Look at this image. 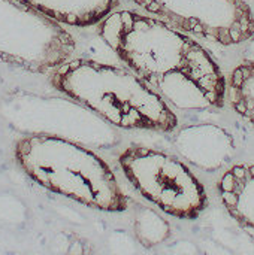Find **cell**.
<instances>
[{
  "instance_id": "1",
  "label": "cell",
  "mask_w": 254,
  "mask_h": 255,
  "mask_svg": "<svg viewBox=\"0 0 254 255\" xmlns=\"http://www.w3.org/2000/svg\"><path fill=\"white\" fill-rule=\"evenodd\" d=\"M100 39L153 87L172 108H223L228 81L208 52L190 34L133 10H114L97 24Z\"/></svg>"
},
{
  "instance_id": "2",
  "label": "cell",
  "mask_w": 254,
  "mask_h": 255,
  "mask_svg": "<svg viewBox=\"0 0 254 255\" xmlns=\"http://www.w3.org/2000/svg\"><path fill=\"white\" fill-rule=\"evenodd\" d=\"M49 82L120 128L172 133L178 127L172 106L133 70L75 58L54 69Z\"/></svg>"
},
{
  "instance_id": "3",
  "label": "cell",
  "mask_w": 254,
  "mask_h": 255,
  "mask_svg": "<svg viewBox=\"0 0 254 255\" xmlns=\"http://www.w3.org/2000/svg\"><path fill=\"white\" fill-rule=\"evenodd\" d=\"M13 155L31 181L55 194L105 212H124L130 205L109 164L73 140L34 133L15 143Z\"/></svg>"
},
{
  "instance_id": "4",
  "label": "cell",
  "mask_w": 254,
  "mask_h": 255,
  "mask_svg": "<svg viewBox=\"0 0 254 255\" xmlns=\"http://www.w3.org/2000/svg\"><path fill=\"white\" fill-rule=\"evenodd\" d=\"M118 163L132 187L162 212L196 220L207 209L205 187L177 157L133 145L120 154Z\"/></svg>"
},
{
  "instance_id": "5",
  "label": "cell",
  "mask_w": 254,
  "mask_h": 255,
  "mask_svg": "<svg viewBox=\"0 0 254 255\" xmlns=\"http://www.w3.org/2000/svg\"><path fill=\"white\" fill-rule=\"evenodd\" d=\"M76 49L61 22L24 0H0V60L34 73L69 61Z\"/></svg>"
},
{
  "instance_id": "6",
  "label": "cell",
  "mask_w": 254,
  "mask_h": 255,
  "mask_svg": "<svg viewBox=\"0 0 254 255\" xmlns=\"http://www.w3.org/2000/svg\"><path fill=\"white\" fill-rule=\"evenodd\" d=\"M150 15L180 31L240 45L254 36V13L246 0H133Z\"/></svg>"
},
{
  "instance_id": "7",
  "label": "cell",
  "mask_w": 254,
  "mask_h": 255,
  "mask_svg": "<svg viewBox=\"0 0 254 255\" xmlns=\"http://www.w3.org/2000/svg\"><path fill=\"white\" fill-rule=\"evenodd\" d=\"M174 145L183 158L205 172H216L225 167L235 154L232 134L216 124L183 127L177 133Z\"/></svg>"
},
{
  "instance_id": "8",
  "label": "cell",
  "mask_w": 254,
  "mask_h": 255,
  "mask_svg": "<svg viewBox=\"0 0 254 255\" xmlns=\"http://www.w3.org/2000/svg\"><path fill=\"white\" fill-rule=\"evenodd\" d=\"M217 191L229 215L254 236V164L241 163L228 169Z\"/></svg>"
},
{
  "instance_id": "9",
  "label": "cell",
  "mask_w": 254,
  "mask_h": 255,
  "mask_svg": "<svg viewBox=\"0 0 254 255\" xmlns=\"http://www.w3.org/2000/svg\"><path fill=\"white\" fill-rule=\"evenodd\" d=\"M46 16L72 27H93L108 16L118 0H24Z\"/></svg>"
},
{
  "instance_id": "10",
  "label": "cell",
  "mask_w": 254,
  "mask_h": 255,
  "mask_svg": "<svg viewBox=\"0 0 254 255\" xmlns=\"http://www.w3.org/2000/svg\"><path fill=\"white\" fill-rule=\"evenodd\" d=\"M226 100L254 127V61H244L234 69L228 79Z\"/></svg>"
},
{
  "instance_id": "11",
  "label": "cell",
  "mask_w": 254,
  "mask_h": 255,
  "mask_svg": "<svg viewBox=\"0 0 254 255\" xmlns=\"http://www.w3.org/2000/svg\"><path fill=\"white\" fill-rule=\"evenodd\" d=\"M133 229L139 242L148 248L160 245L171 235L169 223L163 220L156 211L145 208V206L138 209L135 215Z\"/></svg>"
}]
</instances>
